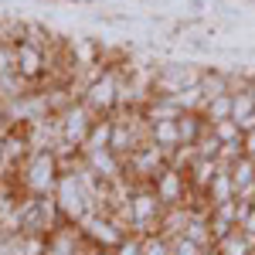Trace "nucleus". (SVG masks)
Returning <instances> with one entry per match:
<instances>
[{
	"label": "nucleus",
	"mask_w": 255,
	"mask_h": 255,
	"mask_svg": "<svg viewBox=\"0 0 255 255\" xmlns=\"http://www.w3.org/2000/svg\"><path fill=\"white\" fill-rule=\"evenodd\" d=\"M58 177H61L58 153H51V150H34L31 157L20 163V170L14 174V180H17L27 194L41 197V194H51V191H55Z\"/></svg>",
	"instance_id": "obj_1"
},
{
	"label": "nucleus",
	"mask_w": 255,
	"mask_h": 255,
	"mask_svg": "<svg viewBox=\"0 0 255 255\" xmlns=\"http://www.w3.org/2000/svg\"><path fill=\"white\" fill-rule=\"evenodd\" d=\"M119 79H123V65H109L99 72V79H92V85L85 89L82 102L89 106V113L96 119H106L119 109Z\"/></svg>",
	"instance_id": "obj_2"
},
{
	"label": "nucleus",
	"mask_w": 255,
	"mask_h": 255,
	"mask_svg": "<svg viewBox=\"0 0 255 255\" xmlns=\"http://www.w3.org/2000/svg\"><path fill=\"white\" fill-rule=\"evenodd\" d=\"M163 204H160L153 184H136L129 197V218H133V235H157L163 221Z\"/></svg>",
	"instance_id": "obj_3"
},
{
	"label": "nucleus",
	"mask_w": 255,
	"mask_h": 255,
	"mask_svg": "<svg viewBox=\"0 0 255 255\" xmlns=\"http://www.w3.org/2000/svg\"><path fill=\"white\" fill-rule=\"evenodd\" d=\"M51 197L58 201L61 218L72 221V225H79L89 211H96L92 201H89V194L82 191V184H79V177H75V174H61L58 184H55V191H51Z\"/></svg>",
	"instance_id": "obj_4"
},
{
	"label": "nucleus",
	"mask_w": 255,
	"mask_h": 255,
	"mask_svg": "<svg viewBox=\"0 0 255 255\" xmlns=\"http://www.w3.org/2000/svg\"><path fill=\"white\" fill-rule=\"evenodd\" d=\"M123 163H126V177H129L133 184H153V180L170 167V163H167V153L160 150L157 143H143V146L133 150Z\"/></svg>",
	"instance_id": "obj_5"
},
{
	"label": "nucleus",
	"mask_w": 255,
	"mask_h": 255,
	"mask_svg": "<svg viewBox=\"0 0 255 255\" xmlns=\"http://www.w3.org/2000/svg\"><path fill=\"white\" fill-rule=\"evenodd\" d=\"M58 119H61V146L82 150L89 133H92V126H96V116L89 113V106L85 102H72L65 113H58Z\"/></svg>",
	"instance_id": "obj_6"
},
{
	"label": "nucleus",
	"mask_w": 255,
	"mask_h": 255,
	"mask_svg": "<svg viewBox=\"0 0 255 255\" xmlns=\"http://www.w3.org/2000/svg\"><path fill=\"white\" fill-rule=\"evenodd\" d=\"M79 228H82V235L89 238V242H96V245L109 249V252H113L119 242L126 238V232H123L116 221H113V215H109V211H89V215L79 221Z\"/></svg>",
	"instance_id": "obj_7"
},
{
	"label": "nucleus",
	"mask_w": 255,
	"mask_h": 255,
	"mask_svg": "<svg viewBox=\"0 0 255 255\" xmlns=\"http://www.w3.org/2000/svg\"><path fill=\"white\" fill-rule=\"evenodd\" d=\"M153 191H157V197H160V204H163V208L191 204V197H194L187 174H184V170H174V167H167V170L153 180Z\"/></svg>",
	"instance_id": "obj_8"
},
{
	"label": "nucleus",
	"mask_w": 255,
	"mask_h": 255,
	"mask_svg": "<svg viewBox=\"0 0 255 255\" xmlns=\"http://www.w3.org/2000/svg\"><path fill=\"white\" fill-rule=\"evenodd\" d=\"M85 157V163L96 170L102 180H119V177H126V163H123V157L119 153H113V150H92V153H82Z\"/></svg>",
	"instance_id": "obj_9"
},
{
	"label": "nucleus",
	"mask_w": 255,
	"mask_h": 255,
	"mask_svg": "<svg viewBox=\"0 0 255 255\" xmlns=\"http://www.w3.org/2000/svg\"><path fill=\"white\" fill-rule=\"evenodd\" d=\"M228 170H232V180H235V197L238 201H255V160L238 157Z\"/></svg>",
	"instance_id": "obj_10"
},
{
	"label": "nucleus",
	"mask_w": 255,
	"mask_h": 255,
	"mask_svg": "<svg viewBox=\"0 0 255 255\" xmlns=\"http://www.w3.org/2000/svg\"><path fill=\"white\" fill-rule=\"evenodd\" d=\"M204 197H208V204H211V208L228 204V201H238V197H235V180H232V170H228V167H221V170L215 174V180L208 184Z\"/></svg>",
	"instance_id": "obj_11"
},
{
	"label": "nucleus",
	"mask_w": 255,
	"mask_h": 255,
	"mask_svg": "<svg viewBox=\"0 0 255 255\" xmlns=\"http://www.w3.org/2000/svg\"><path fill=\"white\" fill-rule=\"evenodd\" d=\"M177 129H180V146H194L197 139L211 129V123L201 113H180L177 116Z\"/></svg>",
	"instance_id": "obj_12"
},
{
	"label": "nucleus",
	"mask_w": 255,
	"mask_h": 255,
	"mask_svg": "<svg viewBox=\"0 0 255 255\" xmlns=\"http://www.w3.org/2000/svg\"><path fill=\"white\" fill-rule=\"evenodd\" d=\"M252 249H255V242L242 228H235V232H228L225 238H218L215 242V252L218 255H252Z\"/></svg>",
	"instance_id": "obj_13"
},
{
	"label": "nucleus",
	"mask_w": 255,
	"mask_h": 255,
	"mask_svg": "<svg viewBox=\"0 0 255 255\" xmlns=\"http://www.w3.org/2000/svg\"><path fill=\"white\" fill-rule=\"evenodd\" d=\"M109 143H113V119H96V126H92V133L85 139V146H82V153H92V150H109Z\"/></svg>",
	"instance_id": "obj_14"
},
{
	"label": "nucleus",
	"mask_w": 255,
	"mask_h": 255,
	"mask_svg": "<svg viewBox=\"0 0 255 255\" xmlns=\"http://www.w3.org/2000/svg\"><path fill=\"white\" fill-rule=\"evenodd\" d=\"M201 116L208 119V123H221V119H232V92H221V96L208 99V102H204V109H201Z\"/></svg>",
	"instance_id": "obj_15"
},
{
	"label": "nucleus",
	"mask_w": 255,
	"mask_h": 255,
	"mask_svg": "<svg viewBox=\"0 0 255 255\" xmlns=\"http://www.w3.org/2000/svg\"><path fill=\"white\" fill-rule=\"evenodd\" d=\"M252 113H255V92H252V85H249V89H235V92H232V119L242 123V119H249Z\"/></svg>",
	"instance_id": "obj_16"
},
{
	"label": "nucleus",
	"mask_w": 255,
	"mask_h": 255,
	"mask_svg": "<svg viewBox=\"0 0 255 255\" xmlns=\"http://www.w3.org/2000/svg\"><path fill=\"white\" fill-rule=\"evenodd\" d=\"M211 133L218 136V143L221 146H228V143H242V129H238V123L235 119H221V123H211Z\"/></svg>",
	"instance_id": "obj_17"
},
{
	"label": "nucleus",
	"mask_w": 255,
	"mask_h": 255,
	"mask_svg": "<svg viewBox=\"0 0 255 255\" xmlns=\"http://www.w3.org/2000/svg\"><path fill=\"white\" fill-rule=\"evenodd\" d=\"M143 255H170V238L157 235H143Z\"/></svg>",
	"instance_id": "obj_18"
},
{
	"label": "nucleus",
	"mask_w": 255,
	"mask_h": 255,
	"mask_svg": "<svg viewBox=\"0 0 255 255\" xmlns=\"http://www.w3.org/2000/svg\"><path fill=\"white\" fill-rule=\"evenodd\" d=\"M109 255H143V235H126Z\"/></svg>",
	"instance_id": "obj_19"
},
{
	"label": "nucleus",
	"mask_w": 255,
	"mask_h": 255,
	"mask_svg": "<svg viewBox=\"0 0 255 255\" xmlns=\"http://www.w3.org/2000/svg\"><path fill=\"white\" fill-rule=\"evenodd\" d=\"M204 249L201 245H194L191 238H184V235H177V238H170V255H201Z\"/></svg>",
	"instance_id": "obj_20"
},
{
	"label": "nucleus",
	"mask_w": 255,
	"mask_h": 255,
	"mask_svg": "<svg viewBox=\"0 0 255 255\" xmlns=\"http://www.w3.org/2000/svg\"><path fill=\"white\" fill-rule=\"evenodd\" d=\"M242 153L255 160V129H249V133L242 136Z\"/></svg>",
	"instance_id": "obj_21"
},
{
	"label": "nucleus",
	"mask_w": 255,
	"mask_h": 255,
	"mask_svg": "<svg viewBox=\"0 0 255 255\" xmlns=\"http://www.w3.org/2000/svg\"><path fill=\"white\" fill-rule=\"evenodd\" d=\"M10 133V123H7V116H3V109H0V136H7Z\"/></svg>",
	"instance_id": "obj_22"
},
{
	"label": "nucleus",
	"mask_w": 255,
	"mask_h": 255,
	"mask_svg": "<svg viewBox=\"0 0 255 255\" xmlns=\"http://www.w3.org/2000/svg\"><path fill=\"white\" fill-rule=\"evenodd\" d=\"M0 177H3V136H0Z\"/></svg>",
	"instance_id": "obj_23"
}]
</instances>
